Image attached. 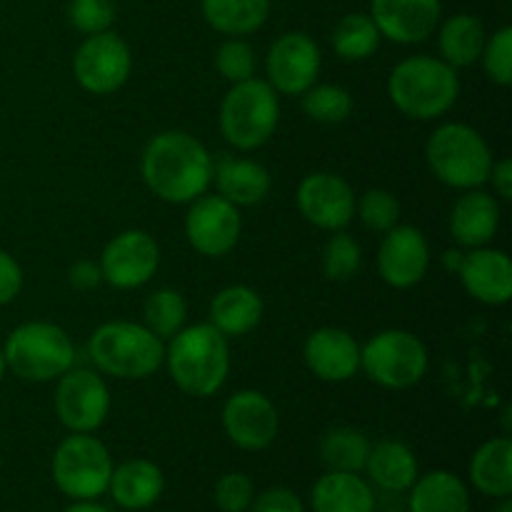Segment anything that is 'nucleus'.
<instances>
[{"instance_id":"obj_29","label":"nucleus","mask_w":512,"mask_h":512,"mask_svg":"<svg viewBox=\"0 0 512 512\" xmlns=\"http://www.w3.org/2000/svg\"><path fill=\"white\" fill-rule=\"evenodd\" d=\"M485 33L483 20L475 18L470 13H458L453 18L445 20L440 25L438 33V48H440V60H445L448 65L458 68H470V65L480 63V55H483Z\"/></svg>"},{"instance_id":"obj_12","label":"nucleus","mask_w":512,"mask_h":512,"mask_svg":"<svg viewBox=\"0 0 512 512\" xmlns=\"http://www.w3.org/2000/svg\"><path fill=\"white\" fill-rule=\"evenodd\" d=\"M185 213V238L193 245L195 253L205 258H223L238 245L243 233L238 205L220 195H200L188 203Z\"/></svg>"},{"instance_id":"obj_16","label":"nucleus","mask_w":512,"mask_h":512,"mask_svg":"<svg viewBox=\"0 0 512 512\" xmlns=\"http://www.w3.org/2000/svg\"><path fill=\"white\" fill-rule=\"evenodd\" d=\"M298 210L320 230H345L355 218V190L343 175L310 173L298 185Z\"/></svg>"},{"instance_id":"obj_34","label":"nucleus","mask_w":512,"mask_h":512,"mask_svg":"<svg viewBox=\"0 0 512 512\" xmlns=\"http://www.w3.org/2000/svg\"><path fill=\"white\" fill-rule=\"evenodd\" d=\"M300 98H303V113L308 115V118H313L315 123H343V120H348V115L353 113V95H350L343 85L315 83L313 88L305 90Z\"/></svg>"},{"instance_id":"obj_42","label":"nucleus","mask_w":512,"mask_h":512,"mask_svg":"<svg viewBox=\"0 0 512 512\" xmlns=\"http://www.w3.org/2000/svg\"><path fill=\"white\" fill-rule=\"evenodd\" d=\"M23 290V268L10 253L0 250V308L13 303Z\"/></svg>"},{"instance_id":"obj_3","label":"nucleus","mask_w":512,"mask_h":512,"mask_svg":"<svg viewBox=\"0 0 512 512\" xmlns=\"http://www.w3.org/2000/svg\"><path fill=\"white\" fill-rule=\"evenodd\" d=\"M388 95L405 118H443L458 103V70L433 55H413L393 68L388 78Z\"/></svg>"},{"instance_id":"obj_15","label":"nucleus","mask_w":512,"mask_h":512,"mask_svg":"<svg viewBox=\"0 0 512 512\" xmlns=\"http://www.w3.org/2000/svg\"><path fill=\"white\" fill-rule=\"evenodd\" d=\"M223 430L240 450H268L280 430L278 408L260 390H238L223 405Z\"/></svg>"},{"instance_id":"obj_10","label":"nucleus","mask_w":512,"mask_h":512,"mask_svg":"<svg viewBox=\"0 0 512 512\" xmlns=\"http://www.w3.org/2000/svg\"><path fill=\"white\" fill-rule=\"evenodd\" d=\"M133 70L128 43L113 30L85 35L73 55V75L90 95H110L123 88Z\"/></svg>"},{"instance_id":"obj_13","label":"nucleus","mask_w":512,"mask_h":512,"mask_svg":"<svg viewBox=\"0 0 512 512\" xmlns=\"http://www.w3.org/2000/svg\"><path fill=\"white\" fill-rule=\"evenodd\" d=\"M323 55L305 33H283L265 55V75L278 95H303L320 78Z\"/></svg>"},{"instance_id":"obj_4","label":"nucleus","mask_w":512,"mask_h":512,"mask_svg":"<svg viewBox=\"0 0 512 512\" xmlns=\"http://www.w3.org/2000/svg\"><path fill=\"white\" fill-rule=\"evenodd\" d=\"M88 353L98 373L118 380H145L163 365L165 343L143 323L113 320L90 335Z\"/></svg>"},{"instance_id":"obj_45","label":"nucleus","mask_w":512,"mask_h":512,"mask_svg":"<svg viewBox=\"0 0 512 512\" xmlns=\"http://www.w3.org/2000/svg\"><path fill=\"white\" fill-rule=\"evenodd\" d=\"M63 512H108V508L98 505L95 500H75L70 508H65Z\"/></svg>"},{"instance_id":"obj_35","label":"nucleus","mask_w":512,"mask_h":512,"mask_svg":"<svg viewBox=\"0 0 512 512\" xmlns=\"http://www.w3.org/2000/svg\"><path fill=\"white\" fill-rule=\"evenodd\" d=\"M363 265V248L353 235L345 230H335L323 248V273L333 283H345L355 278Z\"/></svg>"},{"instance_id":"obj_27","label":"nucleus","mask_w":512,"mask_h":512,"mask_svg":"<svg viewBox=\"0 0 512 512\" xmlns=\"http://www.w3.org/2000/svg\"><path fill=\"white\" fill-rule=\"evenodd\" d=\"M470 483L488 498H510L512 495V440L490 438L475 450L470 460Z\"/></svg>"},{"instance_id":"obj_8","label":"nucleus","mask_w":512,"mask_h":512,"mask_svg":"<svg viewBox=\"0 0 512 512\" xmlns=\"http://www.w3.org/2000/svg\"><path fill=\"white\" fill-rule=\"evenodd\" d=\"M428 348L410 330H383L360 348V370L388 390H408L425 378Z\"/></svg>"},{"instance_id":"obj_32","label":"nucleus","mask_w":512,"mask_h":512,"mask_svg":"<svg viewBox=\"0 0 512 512\" xmlns=\"http://www.w3.org/2000/svg\"><path fill=\"white\" fill-rule=\"evenodd\" d=\"M380 40H383V35L368 13L343 15L335 23L333 35H330L335 55L348 60V63H360V60H368L370 55L378 53Z\"/></svg>"},{"instance_id":"obj_1","label":"nucleus","mask_w":512,"mask_h":512,"mask_svg":"<svg viewBox=\"0 0 512 512\" xmlns=\"http://www.w3.org/2000/svg\"><path fill=\"white\" fill-rule=\"evenodd\" d=\"M213 168L208 148L183 130L158 133L140 158V173L150 193L173 205H188L208 193Z\"/></svg>"},{"instance_id":"obj_33","label":"nucleus","mask_w":512,"mask_h":512,"mask_svg":"<svg viewBox=\"0 0 512 512\" xmlns=\"http://www.w3.org/2000/svg\"><path fill=\"white\" fill-rule=\"evenodd\" d=\"M185 320H188V303L178 290L160 288L145 300L143 325L150 333L158 335L163 343L185 328Z\"/></svg>"},{"instance_id":"obj_48","label":"nucleus","mask_w":512,"mask_h":512,"mask_svg":"<svg viewBox=\"0 0 512 512\" xmlns=\"http://www.w3.org/2000/svg\"><path fill=\"white\" fill-rule=\"evenodd\" d=\"M8 373V365H5V355H3V348H0V380H3V375Z\"/></svg>"},{"instance_id":"obj_2","label":"nucleus","mask_w":512,"mask_h":512,"mask_svg":"<svg viewBox=\"0 0 512 512\" xmlns=\"http://www.w3.org/2000/svg\"><path fill=\"white\" fill-rule=\"evenodd\" d=\"M165 365L173 383L190 398H210L230 373V345L210 323L185 325L165 345Z\"/></svg>"},{"instance_id":"obj_43","label":"nucleus","mask_w":512,"mask_h":512,"mask_svg":"<svg viewBox=\"0 0 512 512\" xmlns=\"http://www.w3.org/2000/svg\"><path fill=\"white\" fill-rule=\"evenodd\" d=\"M68 283L73 285L75 290H80V293L95 290L103 283L100 263H93V260H78V263H73L68 270Z\"/></svg>"},{"instance_id":"obj_20","label":"nucleus","mask_w":512,"mask_h":512,"mask_svg":"<svg viewBox=\"0 0 512 512\" xmlns=\"http://www.w3.org/2000/svg\"><path fill=\"white\" fill-rule=\"evenodd\" d=\"M303 360L323 383H345L360 370V345L348 330L318 328L305 340Z\"/></svg>"},{"instance_id":"obj_19","label":"nucleus","mask_w":512,"mask_h":512,"mask_svg":"<svg viewBox=\"0 0 512 512\" xmlns=\"http://www.w3.org/2000/svg\"><path fill=\"white\" fill-rule=\"evenodd\" d=\"M460 283L465 293L483 305L510 303L512 298V260L505 250L490 248H470L463 255V263L458 268Z\"/></svg>"},{"instance_id":"obj_47","label":"nucleus","mask_w":512,"mask_h":512,"mask_svg":"<svg viewBox=\"0 0 512 512\" xmlns=\"http://www.w3.org/2000/svg\"><path fill=\"white\" fill-rule=\"evenodd\" d=\"M493 512H512V500L510 498H500V503L495 505Z\"/></svg>"},{"instance_id":"obj_18","label":"nucleus","mask_w":512,"mask_h":512,"mask_svg":"<svg viewBox=\"0 0 512 512\" xmlns=\"http://www.w3.org/2000/svg\"><path fill=\"white\" fill-rule=\"evenodd\" d=\"M440 0H370V18L380 35L398 45L425 43L438 30Z\"/></svg>"},{"instance_id":"obj_21","label":"nucleus","mask_w":512,"mask_h":512,"mask_svg":"<svg viewBox=\"0 0 512 512\" xmlns=\"http://www.w3.org/2000/svg\"><path fill=\"white\" fill-rule=\"evenodd\" d=\"M500 203L495 195L473 188L463 190L450 210V235L460 248H483L498 235Z\"/></svg>"},{"instance_id":"obj_36","label":"nucleus","mask_w":512,"mask_h":512,"mask_svg":"<svg viewBox=\"0 0 512 512\" xmlns=\"http://www.w3.org/2000/svg\"><path fill=\"white\" fill-rule=\"evenodd\" d=\"M355 215L365 228L383 235L400 223V203L390 190L370 188L368 193L355 198Z\"/></svg>"},{"instance_id":"obj_25","label":"nucleus","mask_w":512,"mask_h":512,"mask_svg":"<svg viewBox=\"0 0 512 512\" xmlns=\"http://www.w3.org/2000/svg\"><path fill=\"white\" fill-rule=\"evenodd\" d=\"M363 473L385 493H408L418 480V458L403 440H380L370 445Z\"/></svg>"},{"instance_id":"obj_46","label":"nucleus","mask_w":512,"mask_h":512,"mask_svg":"<svg viewBox=\"0 0 512 512\" xmlns=\"http://www.w3.org/2000/svg\"><path fill=\"white\" fill-rule=\"evenodd\" d=\"M463 250H445V268L448 270H455V273H458V268H460V263H463Z\"/></svg>"},{"instance_id":"obj_26","label":"nucleus","mask_w":512,"mask_h":512,"mask_svg":"<svg viewBox=\"0 0 512 512\" xmlns=\"http://www.w3.org/2000/svg\"><path fill=\"white\" fill-rule=\"evenodd\" d=\"M313 512H375V493L360 473L328 470L310 493Z\"/></svg>"},{"instance_id":"obj_11","label":"nucleus","mask_w":512,"mask_h":512,"mask_svg":"<svg viewBox=\"0 0 512 512\" xmlns=\"http://www.w3.org/2000/svg\"><path fill=\"white\" fill-rule=\"evenodd\" d=\"M55 413L70 433H95L110 415V390L103 375L85 368L60 375Z\"/></svg>"},{"instance_id":"obj_6","label":"nucleus","mask_w":512,"mask_h":512,"mask_svg":"<svg viewBox=\"0 0 512 512\" xmlns=\"http://www.w3.org/2000/svg\"><path fill=\"white\" fill-rule=\"evenodd\" d=\"M5 365L25 383H50L68 373L75 363L70 335L48 320L18 325L3 345Z\"/></svg>"},{"instance_id":"obj_7","label":"nucleus","mask_w":512,"mask_h":512,"mask_svg":"<svg viewBox=\"0 0 512 512\" xmlns=\"http://www.w3.org/2000/svg\"><path fill=\"white\" fill-rule=\"evenodd\" d=\"M218 120L220 133L235 150L260 148L278 130L280 95L263 78L230 85L220 103Z\"/></svg>"},{"instance_id":"obj_22","label":"nucleus","mask_w":512,"mask_h":512,"mask_svg":"<svg viewBox=\"0 0 512 512\" xmlns=\"http://www.w3.org/2000/svg\"><path fill=\"white\" fill-rule=\"evenodd\" d=\"M213 183L220 198L230 200L238 208H245V205L263 203L268 198L273 180H270L268 168L258 160L225 155L215 163Z\"/></svg>"},{"instance_id":"obj_9","label":"nucleus","mask_w":512,"mask_h":512,"mask_svg":"<svg viewBox=\"0 0 512 512\" xmlns=\"http://www.w3.org/2000/svg\"><path fill=\"white\" fill-rule=\"evenodd\" d=\"M113 458L93 433H73L53 455V480L70 500H98L108 493Z\"/></svg>"},{"instance_id":"obj_37","label":"nucleus","mask_w":512,"mask_h":512,"mask_svg":"<svg viewBox=\"0 0 512 512\" xmlns=\"http://www.w3.org/2000/svg\"><path fill=\"white\" fill-rule=\"evenodd\" d=\"M255 68H258V58H255V48L248 40L228 38L215 50V70L230 85L255 78Z\"/></svg>"},{"instance_id":"obj_49","label":"nucleus","mask_w":512,"mask_h":512,"mask_svg":"<svg viewBox=\"0 0 512 512\" xmlns=\"http://www.w3.org/2000/svg\"><path fill=\"white\" fill-rule=\"evenodd\" d=\"M0 445H3V433H0Z\"/></svg>"},{"instance_id":"obj_17","label":"nucleus","mask_w":512,"mask_h":512,"mask_svg":"<svg viewBox=\"0 0 512 512\" xmlns=\"http://www.w3.org/2000/svg\"><path fill=\"white\" fill-rule=\"evenodd\" d=\"M430 245L423 230L415 225H395L383 233L378 248V273L390 288H415L428 275Z\"/></svg>"},{"instance_id":"obj_28","label":"nucleus","mask_w":512,"mask_h":512,"mask_svg":"<svg viewBox=\"0 0 512 512\" xmlns=\"http://www.w3.org/2000/svg\"><path fill=\"white\" fill-rule=\"evenodd\" d=\"M408 493L410 512H470L468 485L450 470L418 475Z\"/></svg>"},{"instance_id":"obj_39","label":"nucleus","mask_w":512,"mask_h":512,"mask_svg":"<svg viewBox=\"0 0 512 512\" xmlns=\"http://www.w3.org/2000/svg\"><path fill=\"white\" fill-rule=\"evenodd\" d=\"M68 20L83 35L105 33L115 23V3L113 0H70Z\"/></svg>"},{"instance_id":"obj_40","label":"nucleus","mask_w":512,"mask_h":512,"mask_svg":"<svg viewBox=\"0 0 512 512\" xmlns=\"http://www.w3.org/2000/svg\"><path fill=\"white\" fill-rule=\"evenodd\" d=\"M213 498L220 512H248L255 498V485L245 473H228L215 483Z\"/></svg>"},{"instance_id":"obj_44","label":"nucleus","mask_w":512,"mask_h":512,"mask_svg":"<svg viewBox=\"0 0 512 512\" xmlns=\"http://www.w3.org/2000/svg\"><path fill=\"white\" fill-rule=\"evenodd\" d=\"M488 180L493 183V190L498 198L510 200L512 198V160L510 158L495 160Z\"/></svg>"},{"instance_id":"obj_23","label":"nucleus","mask_w":512,"mask_h":512,"mask_svg":"<svg viewBox=\"0 0 512 512\" xmlns=\"http://www.w3.org/2000/svg\"><path fill=\"white\" fill-rule=\"evenodd\" d=\"M165 490L163 470L145 458H133L113 468L108 493L123 510H148Z\"/></svg>"},{"instance_id":"obj_5","label":"nucleus","mask_w":512,"mask_h":512,"mask_svg":"<svg viewBox=\"0 0 512 512\" xmlns=\"http://www.w3.org/2000/svg\"><path fill=\"white\" fill-rule=\"evenodd\" d=\"M425 158L430 173L455 190H473L488 183L495 163L488 140L468 123L435 128L425 145Z\"/></svg>"},{"instance_id":"obj_38","label":"nucleus","mask_w":512,"mask_h":512,"mask_svg":"<svg viewBox=\"0 0 512 512\" xmlns=\"http://www.w3.org/2000/svg\"><path fill=\"white\" fill-rule=\"evenodd\" d=\"M480 63H483L485 75H488L495 85H503V88L512 85V28L510 25H503V28L495 30V33L485 40Z\"/></svg>"},{"instance_id":"obj_30","label":"nucleus","mask_w":512,"mask_h":512,"mask_svg":"<svg viewBox=\"0 0 512 512\" xmlns=\"http://www.w3.org/2000/svg\"><path fill=\"white\" fill-rule=\"evenodd\" d=\"M205 23L228 38H245L265 25L270 0H203Z\"/></svg>"},{"instance_id":"obj_41","label":"nucleus","mask_w":512,"mask_h":512,"mask_svg":"<svg viewBox=\"0 0 512 512\" xmlns=\"http://www.w3.org/2000/svg\"><path fill=\"white\" fill-rule=\"evenodd\" d=\"M248 512H305L303 500L288 488H268L255 495Z\"/></svg>"},{"instance_id":"obj_24","label":"nucleus","mask_w":512,"mask_h":512,"mask_svg":"<svg viewBox=\"0 0 512 512\" xmlns=\"http://www.w3.org/2000/svg\"><path fill=\"white\" fill-rule=\"evenodd\" d=\"M265 313L263 298L250 285H228L210 300V320L225 338H243L253 333Z\"/></svg>"},{"instance_id":"obj_14","label":"nucleus","mask_w":512,"mask_h":512,"mask_svg":"<svg viewBox=\"0 0 512 512\" xmlns=\"http://www.w3.org/2000/svg\"><path fill=\"white\" fill-rule=\"evenodd\" d=\"M160 265V245L145 230H123L115 235L100 255V273L103 283L118 290L143 288L153 280Z\"/></svg>"},{"instance_id":"obj_31","label":"nucleus","mask_w":512,"mask_h":512,"mask_svg":"<svg viewBox=\"0 0 512 512\" xmlns=\"http://www.w3.org/2000/svg\"><path fill=\"white\" fill-rule=\"evenodd\" d=\"M370 455L368 435L360 433L358 428L340 425L330 428L320 440V460L328 470L338 473H363Z\"/></svg>"}]
</instances>
